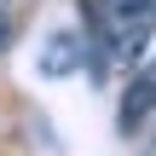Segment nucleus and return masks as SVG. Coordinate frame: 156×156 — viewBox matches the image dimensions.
<instances>
[{"label": "nucleus", "instance_id": "f257e3e1", "mask_svg": "<svg viewBox=\"0 0 156 156\" xmlns=\"http://www.w3.org/2000/svg\"><path fill=\"white\" fill-rule=\"evenodd\" d=\"M151 35H156V0H116V6L93 12V41H98L104 64H139Z\"/></svg>", "mask_w": 156, "mask_h": 156}, {"label": "nucleus", "instance_id": "f03ea898", "mask_svg": "<svg viewBox=\"0 0 156 156\" xmlns=\"http://www.w3.org/2000/svg\"><path fill=\"white\" fill-rule=\"evenodd\" d=\"M151 110H156V64H145L127 87V98H122V133H139L151 122Z\"/></svg>", "mask_w": 156, "mask_h": 156}, {"label": "nucleus", "instance_id": "7ed1b4c3", "mask_svg": "<svg viewBox=\"0 0 156 156\" xmlns=\"http://www.w3.org/2000/svg\"><path fill=\"white\" fill-rule=\"evenodd\" d=\"M69 52H75V35H58V41H52V58H46V69H52V75H64V69L75 64Z\"/></svg>", "mask_w": 156, "mask_h": 156}, {"label": "nucleus", "instance_id": "20e7f679", "mask_svg": "<svg viewBox=\"0 0 156 156\" xmlns=\"http://www.w3.org/2000/svg\"><path fill=\"white\" fill-rule=\"evenodd\" d=\"M6 35H12V0H0V46H6Z\"/></svg>", "mask_w": 156, "mask_h": 156}, {"label": "nucleus", "instance_id": "39448f33", "mask_svg": "<svg viewBox=\"0 0 156 156\" xmlns=\"http://www.w3.org/2000/svg\"><path fill=\"white\" fill-rule=\"evenodd\" d=\"M104 6H116V0H87V17H93V12H104Z\"/></svg>", "mask_w": 156, "mask_h": 156}]
</instances>
